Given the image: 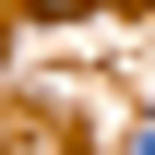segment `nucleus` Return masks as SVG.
Returning <instances> with one entry per match:
<instances>
[{
  "label": "nucleus",
  "mask_w": 155,
  "mask_h": 155,
  "mask_svg": "<svg viewBox=\"0 0 155 155\" xmlns=\"http://www.w3.org/2000/svg\"><path fill=\"white\" fill-rule=\"evenodd\" d=\"M36 12H84V0H36Z\"/></svg>",
  "instance_id": "obj_1"
}]
</instances>
